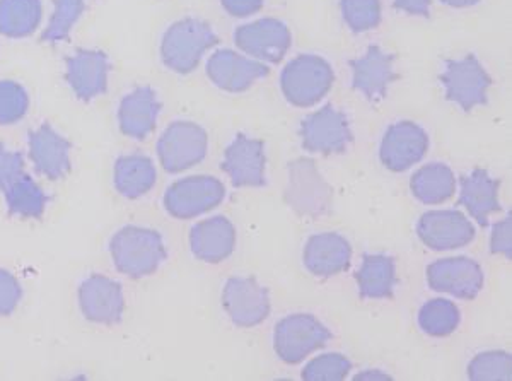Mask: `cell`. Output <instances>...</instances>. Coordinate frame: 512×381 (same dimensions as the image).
<instances>
[{"mask_svg": "<svg viewBox=\"0 0 512 381\" xmlns=\"http://www.w3.org/2000/svg\"><path fill=\"white\" fill-rule=\"evenodd\" d=\"M446 6L456 7V9H463V7H472L478 4L480 0H441Z\"/></svg>", "mask_w": 512, "mask_h": 381, "instance_id": "cell-42", "label": "cell"}, {"mask_svg": "<svg viewBox=\"0 0 512 381\" xmlns=\"http://www.w3.org/2000/svg\"><path fill=\"white\" fill-rule=\"evenodd\" d=\"M21 284L11 272L0 269V317H9L21 301Z\"/></svg>", "mask_w": 512, "mask_h": 381, "instance_id": "cell-36", "label": "cell"}, {"mask_svg": "<svg viewBox=\"0 0 512 381\" xmlns=\"http://www.w3.org/2000/svg\"><path fill=\"white\" fill-rule=\"evenodd\" d=\"M427 282L436 293L475 299L483 289V270L472 258H443L427 267Z\"/></svg>", "mask_w": 512, "mask_h": 381, "instance_id": "cell-12", "label": "cell"}, {"mask_svg": "<svg viewBox=\"0 0 512 381\" xmlns=\"http://www.w3.org/2000/svg\"><path fill=\"white\" fill-rule=\"evenodd\" d=\"M460 308L449 299H432L419 311L420 329L432 337H446L453 334L460 325Z\"/></svg>", "mask_w": 512, "mask_h": 381, "instance_id": "cell-30", "label": "cell"}, {"mask_svg": "<svg viewBox=\"0 0 512 381\" xmlns=\"http://www.w3.org/2000/svg\"><path fill=\"white\" fill-rule=\"evenodd\" d=\"M417 235L425 247L434 252H446L470 245L475 238V228L463 212L431 211L420 217Z\"/></svg>", "mask_w": 512, "mask_h": 381, "instance_id": "cell-13", "label": "cell"}, {"mask_svg": "<svg viewBox=\"0 0 512 381\" xmlns=\"http://www.w3.org/2000/svg\"><path fill=\"white\" fill-rule=\"evenodd\" d=\"M499 187L501 182L482 168L473 170L470 175L461 176L460 204L482 228L489 226L492 214L501 211Z\"/></svg>", "mask_w": 512, "mask_h": 381, "instance_id": "cell-24", "label": "cell"}, {"mask_svg": "<svg viewBox=\"0 0 512 381\" xmlns=\"http://www.w3.org/2000/svg\"><path fill=\"white\" fill-rule=\"evenodd\" d=\"M82 12H84V0H57L52 19L48 23L47 30L43 31L41 40L50 43L65 40L74 28V24L81 18Z\"/></svg>", "mask_w": 512, "mask_h": 381, "instance_id": "cell-32", "label": "cell"}, {"mask_svg": "<svg viewBox=\"0 0 512 381\" xmlns=\"http://www.w3.org/2000/svg\"><path fill=\"white\" fill-rule=\"evenodd\" d=\"M110 252L117 269L132 279L151 276L168 257L163 236L139 226L120 229L111 240Z\"/></svg>", "mask_w": 512, "mask_h": 381, "instance_id": "cell-1", "label": "cell"}, {"mask_svg": "<svg viewBox=\"0 0 512 381\" xmlns=\"http://www.w3.org/2000/svg\"><path fill=\"white\" fill-rule=\"evenodd\" d=\"M67 64V83L74 89L77 98L89 101L103 94L108 88V71L110 62L103 52L94 50H77L72 57L65 60Z\"/></svg>", "mask_w": 512, "mask_h": 381, "instance_id": "cell-20", "label": "cell"}, {"mask_svg": "<svg viewBox=\"0 0 512 381\" xmlns=\"http://www.w3.org/2000/svg\"><path fill=\"white\" fill-rule=\"evenodd\" d=\"M268 72L270 69L260 60L248 59L233 50H219L207 62L210 81L229 93H243L267 77Z\"/></svg>", "mask_w": 512, "mask_h": 381, "instance_id": "cell-15", "label": "cell"}, {"mask_svg": "<svg viewBox=\"0 0 512 381\" xmlns=\"http://www.w3.org/2000/svg\"><path fill=\"white\" fill-rule=\"evenodd\" d=\"M207 149V132L193 122L169 125L158 142L159 161L168 173H181L202 163L207 156Z\"/></svg>", "mask_w": 512, "mask_h": 381, "instance_id": "cell-7", "label": "cell"}, {"mask_svg": "<svg viewBox=\"0 0 512 381\" xmlns=\"http://www.w3.org/2000/svg\"><path fill=\"white\" fill-rule=\"evenodd\" d=\"M429 151V135L414 122H398L386 130L379 158L388 170L407 171L422 161Z\"/></svg>", "mask_w": 512, "mask_h": 381, "instance_id": "cell-14", "label": "cell"}, {"mask_svg": "<svg viewBox=\"0 0 512 381\" xmlns=\"http://www.w3.org/2000/svg\"><path fill=\"white\" fill-rule=\"evenodd\" d=\"M362 298H391L396 286V265L388 255H366L357 272Z\"/></svg>", "mask_w": 512, "mask_h": 381, "instance_id": "cell-27", "label": "cell"}, {"mask_svg": "<svg viewBox=\"0 0 512 381\" xmlns=\"http://www.w3.org/2000/svg\"><path fill=\"white\" fill-rule=\"evenodd\" d=\"M219 43L214 30L200 19H183L173 24L163 38L161 55L171 71L190 74L197 69L204 53Z\"/></svg>", "mask_w": 512, "mask_h": 381, "instance_id": "cell-2", "label": "cell"}, {"mask_svg": "<svg viewBox=\"0 0 512 381\" xmlns=\"http://www.w3.org/2000/svg\"><path fill=\"white\" fill-rule=\"evenodd\" d=\"M352 370V363L344 354L330 352L311 359L303 370V380L308 381H340L345 380Z\"/></svg>", "mask_w": 512, "mask_h": 381, "instance_id": "cell-33", "label": "cell"}, {"mask_svg": "<svg viewBox=\"0 0 512 381\" xmlns=\"http://www.w3.org/2000/svg\"><path fill=\"white\" fill-rule=\"evenodd\" d=\"M330 339L332 332L313 315L297 313L282 318L275 325V352L287 364L301 363L313 352L325 347Z\"/></svg>", "mask_w": 512, "mask_h": 381, "instance_id": "cell-5", "label": "cell"}, {"mask_svg": "<svg viewBox=\"0 0 512 381\" xmlns=\"http://www.w3.org/2000/svg\"><path fill=\"white\" fill-rule=\"evenodd\" d=\"M156 166L151 158L130 154L118 158L115 165V187L127 199H139L156 185Z\"/></svg>", "mask_w": 512, "mask_h": 381, "instance_id": "cell-25", "label": "cell"}, {"mask_svg": "<svg viewBox=\"0 0 512 381\" xmlns=\"http://www.w3.org/2000/svg\"><path fill=\"white\" fill-rule=\"evenodd\" d=\"M24 173L23 154L0 146V192H4L14 180Z\"/></svg>", "mask_w": 512, "mask_h": 381, "instance_id": "cell-37", "label": "cell"}, {"mask_svg": "<svg viewBox=\"0 0 512 381\" xmlns=\"http://www.w3.org/2000/svg\"><path fill=\"white\" fill-rule=\"evenodd\" d=\"M342 16L355 33L374 30L381 23L379 0H342Z\"/></svg>", "mask_w": 512, "mask_h": 381, "instance_id": "cell-34", "label": "cell"}, {"mask_svg": "<svg viewBox=\"0 0 512 381\" xmlns=\"http://www.w3.org/2000/svg\"><path fill=\"white\" fill-rule=\"evenodd\" d=\"M222 7L234 18H248L262 11L263 0H221Z\"/></svg>", "mask_w": 512, "mask_h": 381, "instance_id": "cell-39", "label": "cell"}, {"mask_svg": "<svg viewBox=\"0 0 512 381\" xmlns=\"http://www.w3.org/2000/svg\"><path fill=\"white\" fill-rule=\"evenodd\" d=\"M284 199L287 206L299 216H326L332 211L333 188L323 178L313 159L299 158L289 165V182Z\"/></svg>", "mask_w": 512, "mask_h": 381, "instance_id": "cell-4", "label": "cell"}, {"mask_svg": "<svg viewBox=\"0 0 512 381\" xmlns=\"http://www.w3.org/2000/svg\"><path fill=\"white\" fill-rule=\"evenodd\" d=\"M350 67L355 91L364 94L369 101L384 100L391 84L398 79L395 57L383 48H367L362 57L350 62Z\"/></svg>", "mask_w": 512, "mask_h": 381, "instance_id": "cell-18", "label": "cell"}, {"mask_svg": "<svg viewBox=\"0 0 512 381\" xmlns=\"http://www.w3.org/2000/svg\"><path fill=\"white\" fill-rule=\"evenodd\" d=\"M41 23L40 0H0V33L24 38L35 33Z\"/></svg>", "mask_w": 512, "mask_h": 381, "instance_id": "cell-28", "label": "cell"}, {"mask_svg": "<svg viewBox=\"0 0 512 381\" xmlns=\"http://www.w3.org/2000/svg\"><path fill=\"white\" fill-rule=\"evenodd\" d=\"M301 141L309 153L342 154L354 141L349 120L335 106L326 105L301 124Z\"/></svg>", "mask_w": 512, "mask_h": 381, "instance_id": "cell-9", "label": "cell"}, {"mask_svg": "<svg viewBox=\"0 0 512 381\" xmlns=\"http://www.w3.org/2000/svg\"><path fill=\"white\" fill-rule=\"evenodd\" d=\"M226 187L214 176H188L164 194V207L176 219H193L221 206Z\"/></svg>", "mask_w": 512, "mask_h": 381, "instance_id": "cell-6", "label": "cell"}, {"mask_svg": "<svg viewBox=\"0 0 512 381\" xmlns=\"http://www.w3.org/2000/svg\"><path fill=\"white\" fill-rule=\"evenodd\" d=\"M396 9L407 12L410 16H429L431 0H395Z\"/></svg>", "mask_w": 512, "mask_h": 381, "instance_id": "cell-40", "label": "cell"}, {"mask_svg": "<svg viewBox=\"0 0 512 381\" xmlns=\"http://www.w3.org/2000/svg\"><path fill=\"white\" fill-rule=\"evenodd\" d=\"M306 269L318 277H332L347 272L352 260V247L344 236L321 233L311 236L303 253Z\"/></svg>", "mask_w": 512, "mask_h": 381, "instance_id": "cell-21", "label": "cell"}, {"mask_svg": "<svg viewBox=\"0 0 512 381\" xmlns=\"http://www.w3.org/2000/svg\"><path fill=\"white\" fill-rule=\"evenodd\" d=\"M190 247L198 260L219 264L233 255L236 229L227 217H210L193 226L190 231Z\"/></svg>", "mask_w": 512, "mask_h": 381, "instance_id": "cell-22", "label": "cell"}, {"mask_svg": "<svg viewBox=\"0 0 512 381\" xmlns=\"http://www.w3.org/2000/svg\"><path fill=\"white\" fill-rule=\"evenodd\" d=\"M265 144L239 134L227 147L222 170L231 178L234 187H263L265 185Z\"/></svg>", "mask_w": 512, "mask_h": 381, "instance_id": "cell-17", "label": "cell"}, {"mask_svg": "<svg viewBox=\"0 0 512 381\" xmlns=\"http://www.w3.org/2000/svg\"><path fill=\"white\" fill-rule=\"evenodd\" d=\"M355 380H391V376L384 375L381 371L367 370L364 371V373H361V375L355 376Z\"/></svg>", "mask_w": 512, "mask_h": 381, "instance_id": "cell-41", "label": "cell"}, {"mask_svg": "<svg viewBox=\"0 0 512 381\" xmlns=\"http://www.w3.org/2000/svg\"><path fill=\"white\" fill-rule=\"evenodd\" d=\"M335 74L332 65L318 55H299L286 65L280 76V88L287 101L299 108L320 103L330 93Z\"/></svg>", "mask_w": 512, "mask_h": 381, "instance_id": "cell-3", "label": "cell"}, {"mask_svg": "<svg viewBox=\"0 0 512 381\" xmlns=\"http://www.w3.org/2000/svg\"><path fill=\"white\" fill-rule=\"evenodd\" d=\"M234 42L239 50L263 64H279L291 48L292 35L279 19H258L241 26L234 35Z\"/></svg>", "mask_w": 512, "mask_h": 381, "instance_id": "cell-11", "label": "cell"}, {"mask_svg": "<svg viewBox=\"0 0 512 381\" xmlns=\"http://www.w3.org/2000/svg\"><path fill=\"white\" fill-rule=\"evenodd\" d=\"M511 371V354L504 351L482 352L468 366V376L475 381H509Z\"/></svg>", "mask_w": 512, "mask_h": 381, "instance_id": "cell-31", "label": "cell"}, {"mask_svg": "<svg viewBox=\"0 0 512 381\" xmlns=\"http://www.w3.org/2000/svg\"><path fill=\"white\" fill-rule=\"evenodd\" d=\"M441 83L446 89V98L463 112L470 113L487 103L492 79L475 55H466L465 59L446 62Z\"/></svg>", "mask_w": 512, "mask_h": 381, "instance_id": "cell-8", "label": "cell"}, {"mask_svg": "<svg viewBox=\"0 0 512 381\" xmlns=\"http://www.w3.org/2000/svg\"><path fill=\"white\" fill-rule=\"evenodd\" d=\"M410 188L415 199L427 206H439L448 202L456 192V176L449 166L432 163L415 171Z\"/></svg>", "mask_w": 512, "mask_h": 381, "instance_id": "cell-26", "label": "cell"}, {"mask_svg": "<svg viewBox=\"0 0 512 381\" xmlns=\"http://www.w3.org/2000/svg\"><path fill=\"white\" fill-rule=\"evenodd\" d=\"M511 229V217H507L501 223L495 224L494 228H492V238H490V250H492V253L504 255L509 260H511L512 248Z\"/></svg>", "mask_w": 512, "mask_h": 381, "instance_id": "cell-38", "label": "cell"}, {"mask_svg": "<svg viewBox=\"0 0 512 381\" xmlns=\"http://www.w3.org/2000/svg\"><path fill=\"white\" fill-rule=\"evenodd\" d=\"M79 305L89 322L115 325L122 320L125 311L122 286L108 277L94 274L79 288Z\"/></svg>", "mask_w": 512, "mask_h": 381, "instance_id": "cell-16", "label": "cell"}, {"mask_svg": "<svg viewBox=\"0 0 512 381\" xmlns=\"http://www.w3.org/2000/svg\"><path fill=\"white\" fill-rule=\"evenodd\" d=\"M222 306L234 325L251 329L267 320L270 294L255 277H231L222 291Z\"/></svg>", "mask_w": 512, "mask_h": 381, "instance_id": "cell-10", "label": "cell"}, {"mask_svg": "<svg viewBox=\"0 0 512 381\" xmlns=\"http://www.w3.org/2000/svg\"><path fill=\"white\" fill-rule=\"evenodd\" d=\"M30 98L18 83L0 81V125L19 122L28 112Z\"/></svg>", "mask_w": 512, "mask_h": 381, "instance_id": "cell-35", "label": "cell"}, {"mask_svg": "<svg viewBox=\"0 0 512 381\" xmlns=\"http://www.w3.org/2000/svg\"><path fill=\"white\" fill-rule=\"evenodd\" d=\"M30 146V159L40 175L47 176L48 180H60L69 175L70 142L57 134L52 125L43 124L40 129L33 130L28 135Z\"/></svg>", "mask_w": 512, "mask_h": 381, "instance_id": "cell-19", "label": "cell"}, {"mask_svg": "<svg viewBox=\"0 0 512 381\" xmlns=\"http://www.w3.org/2000/svg\"><path fill=\"white\" fill-rule=\"evenodd\" d=\"M161 103L151 88H137L127 94L118 108V122L123 135L144 141L156 129Z\"/></svg>", "mask_w": 512, "mask_h": 381, "instance_id": "cell-23", "label": "cell"}, {"mask_svg": "<svg viewBox=\"0 0 512 381\" xmlns=\"http://www.w3.org/2000/svg\"><path fill=\"white\" fill-rule=\"evenodd\" d=\"M4 194L12 216L38 219L47 209V195L31 176L24 173L4 190Z\"/></svg>", "mask_w": 512, "mask_h": 381, "instance_id": "cell-29", "label": "cell"}]
</instances>
